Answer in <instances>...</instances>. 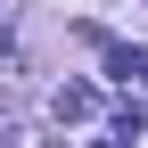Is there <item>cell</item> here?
Masks as SVG:
<instances>
[{
  "label": "cell",
  "mask_w": 148,
  "mask_h": 148,
  "mask_svg": "<svg viewBox=\"0 0 148 148\" xmlns=\"http://www.w3.org/2000/svg\"><path fill=\"white\" fill-rule=\"evenodd\" d=\"M49 107H58V123H82V115H99V90H90V82H58Z\"/></svg>",
  "instance_id": "obj_1"
},
{
  "label": "cell",
  "mask_w": 148,
  "mask_h": 148,
  "mask_svg": "<svg viewBox=\"0 0 148 148\" xmlns=\"http://www.w3.org/2000/svg\"><path fill=\"white\" fill-rule=\"evenodd\" d=\"M107 74H115V82H140V90H148V49H107Z\"/></svg>",
  "instance_id": "obj_2"
},
{
  "label": "cell",
  "mask_w": 148,
  "mask_h": 148,
  "mask_svg": "<svg viewBox=\"0 0 148 148\" xmlns=\"http://www.w3.org/2000/svg\"><path fill=\"white\" fill-rule=\"evenodd\" d=\"M8 148H58V140H49V132H16Z\"/></svg>",
  "instance_id": "obj_3"
},
{
  "label": "cell",
  "mask_w": 148,
  "mask_h": 148,
  "mask_svg": "<svg viewBox=\"0 0 148 148\" xmlns=\"http://www.w3.org/2000/svg\"><path fill=\"white\" fill-rule=\"evenodd\" d=\"M99 148H140V140H132V132H115V140H99Z\"/></svg>",
  "instance_id": "obj_4"
}]
</instances>
